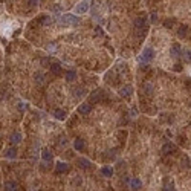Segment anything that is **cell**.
Returning <instances> with one entry per match:
<instances>
[{
	"mask_svg": "<svg viewBox=\"0 0 191 191\" xmlns=\"http://www.w3.org/2000/svg\"><path fill=\"white\" fill-rule=\"evenodd\" d=\"M173 187H174L173 182H170V180L167 179V180H165V185H164V190H173Z\"/></svg>",
	"mask_w": 191,
	"mask_h": 191,
	"instance_id": "d4e9b609",
	"label": "cell"
},
{
	"mask_svg": "<svg viewBox=\"0 0 191 191\" xmlns=\"http://www.w3.org/2000/svg\"><path fill=\"white\" fill-rule=\"evenodd\" d=\"M170 54H171V57H177L180 54V44H173L171 46V49H170Z\"/></svg>",
	"mask_w": 191,
	"mask_h": 191,
	"instance_id": "8fae6325",
	"label": "cell"
},
{
	"mask_svg": "<svg viewBox=\"0 0 191 191\" xmlns=\"http://www.w3.org/2000/svg\"><path fill=\"white\" fill-rule=\"evenodd\" d=\"M66 80H67V81L77 80V72H75V70H67V72H66Z\"/></svg>",
	"mask_w": 191,
	"mask_h": 191,
	"instance_id": "e0dca14e",
	"label": "cell"
},
{
	"mask_svg": "<svg viewBox=\"0 0 191 191\" xmlns=\"http://www.w3.org/2000/svg\"><path fill=\"white\" fill-rule=\"evenodd\" d=\"M173 20H165V22H164V26H165V28H171L173 26Z\"/></svg>",
	"mask_w": 191,
	"mask_h": 191,
	"instance_id": "4316f807",
	"label": "cell"
},
{
	"mask_svg": "<svg viewBox=\"0 0 191 191\" xmlns=\"http://www.w3.org/2000/svg\"><path fill=\"white\" fill-rule=\"evenodd\" d=\"M182 54V58H183V61L185 63H190L191 61V51H188V49H185L183 52H180Z\"/></svg>",
	"mask_w": 191,
	"mask_h": 191,
	"instance_id": "2e32d148",
	"label": "cell"
},
{
	"mask_svg": "<svg viewBox=\"0 0 191 191\" xmlns=\"http://www.w3.org/2000/svg\"><path fill=\"white\" fill-rule=\"evenodd\" d=\"M77 162H78V165H80L81 168H90V161H87V159H84V158L78 159Z\"/></svg>",
	"mask_w": 191,
	"mask_h": 191,
	"instance_id": "4fadbf2b",
	"label": "cell"
},
{
	"mask_svg": "<svg viewBox=\"0 0 191 191\" xmlns=\"http://www.w3.org/2000/svg\"><path fill=\"white\" fill-rule=\"evenodd\" d=\"M138 115V110H136V107H132L130 109V116H136Z\"/></svg>",
	"mask_w": 191,
	"mask_h": 191,
	"instance_id": "f1b7e54d",
	"label": "cell"
},
{
	"mask_svg": "<svg viewBox=\"0 0 191 191\" xmlns=\"http://www.w3.org/2000/svg\"><path fill=\"white\" fill-rule=\"evenodd\" d=\"M187 32H188V26H180V28L177 29V37L183 38V37L187 35Z\"/></svg>",
	"mask_w": 191,
	"mask_h": 191,
	"instance_id": "9a60e30c",
	"label": "cell"
},
{
	"mask_svg": "<svg viewBox=\"0 0 191 191\" xmlns=\"http://www.w3.org/2000/svg\"><path fill=\"white\" fill-rule=\"evenodd\" d=\"M6 156H8V158H16V156H17V150L16 148H9L8 152H6Z\"/></svg>",
	"mask_w": 191,
	"mask_h": 191,
	"instance_id": "603a6c76",
	"label": "cell"
},
{
	"mask_svg": "<svg viewBox=\"0 0 191 191\" xmlns=\"http://www.w3.org/2000/svg\"><path fill=\"white\" fill-rule=\"evenodd\" d=\"M38 0H29V6H35Z\"/></svg>",
	"mask_w": 191,
	"mask_h": 191,
	"instance_id": "f546056e",
	"label": "cell"
},
{
	"mask_svg": "<svg viewBox=\"0 0 191 191\" xmlns=\"http://www.w3.org/2000/svg\"><path fill=\"white\" fill-rule=\"evenodd\" d=\"M174 150H176V145L171 144V142H167V144L162 147V154H170V153H173Z\"/></svg>",
	"mask_w": 191,
	"mask_h": 191,
	"instance_id": "ba28073f",
	"label": "cell"
},
{
	"mask_svg": "<svg viewBox=\"0 0 191 191\" xmlns=\"http://www.w3.org/2000/svg\"><path fill=\"white\" fill-rule=\"evenodd\" d=\"M51 72H52L54 75H60V73H61V64L54 63V64L51 66Z\"/></svg>",
	"mask_w": 191,
	"mask_h": 191,
	"instance_id": "5bb4252c",
	"label": "cell"
},
{
	"mask_svg": "<svg viewBox=\"0 0 191 191\" xmlns=\"http://www.w3.org/2000/svg\"><path fill=\"white\" fill-rule=\"evenodd\" d=\"M42 158H43V161H52V153L49 152V150H43L42 152Z\"/></svg>",
	"mask_w": 191,
	"mask_h": 191,
	"instance_id": "ac0fdd59",
	"label": "cell"
},
{
	"mask_svg": "<svg viewBox=\"0 0 191 191\" xmlns=\"http://www.w3.org/2000/svg\"><path fill=\"white\" fill-rule=\"evenodd\" d=\"M78 112L81 115H87V113H90L92 112V104H89V103H84V104H81L78 107Z\"/></svg>",
	"mask_w": 191,
	"mask_h": 191,
	"instance_id": "52a82bcc",
	"label": "cell"
},
{
	"mask_svg": "<svg viewBox=\"0 0 191 191\" xmlns=\"http://www.w3.org/2000/svg\"><path fill=\"white\" fill-rule=\"evenodd\" d=\"M154 57V51L152 49V47H145L144 52H142V55L139 57V61L141 63H148V61H152Z\"/></svg>",
	"mask_w": 191,
	"mask_h": 191,
	"instance_id": "7a4b0ae2",
	"label": "cell"
},
{
	"mask_svg": "<svg viewBox=\"0 0 191 191\" xmlns=\"http://www.w3.org/2000/svg\"><path fill=\"white\" fill-rule=\"evenodd\" d=\"M54 116H55L57 119H64V118H66V112H64V110H55Z\"/></svg>",
	"mask_w": 191,
	"mask_h": 191,
	"instance_id": "44dd1931",
	"label": "cell"
},
{
	"mask_svg": "<svg viewBox=\"0 0 191 191\" xmlns=\"http://www.w3.org/2000/svg\"><path fill=\"white\" fill-rule=\"evenodd\" d=\"M17 188V183L14 180H8L5 183V190H16Z\"/></svg>",
	"mask_w": 191,
	"mask_h": 191,
	"instance_id": "ffe728a7",
	"label": "cell"
},
{
	"mask_svg": "<svg viewBox=\"0 0 191 191\" xmlns=\"http://www.w3.org/2000/svg\"><path fill=\"white\" fill-rule=\"evenodd\" d=\"M51 22H52V18H51V17H47V16L42 18V23H43V25H51Z\"/></svg>",
	"mask_w": 191,
	"mask_h": 191,
	"instance_id": "484cf974",
	"label": "cell"
},
{
	"mask_svg": "<svg viewBox=\"0 0 191 191\" xmlns=\"http://www.w3.org/2000/svg\"><path fill=\"white\" fill-rule=\"evenodd\" d=\"M135 29H147V18L138 17L135 20Z\"/></svg>",
	"mask_w": 191,
	"mask_h": 191,
	"instance_id": "3957f363",
	"label": "cell"
},
{
	"mask_svg": "<svg viewBox=\"0 0 191 191\" xmlns=\"http://www.w3.org/2000/svg\"><path fill=\"white\" fill-rule=\"evenodd\" d=\"M20 141H22V135H20L18 132H16L14 135L11 136V142H12V144H18Z\"/></svg>",
	"mask_w": 191,
	"mask_h": 191,
	"instance_id": "d6986e66",
	"label": "cell"
},
{
	"mask_svg": "<svg viewBox=\"0 0 191 191\" xmlns=\"http://www.w3.org/2000/svg\"><path fill=\"white\" fill-rule=\"evenodd\" d=\"M144 92L148 93V95L152 93V92H153V84H152V83H145V84H144Z\"/></svg>",
	"mask_w": 191,
	"mask_h": 191,
	"instance_id": "7402d4cb",
	"label": "cell"
},
{
	"mask_svg": "<svg viewBox=\"0 0 191 191\" xmlns=\"http://www.w3.org/2000/svg\"><path fill=\"white\" fill-rule=\"evenodd\" d=\"M35 81H37V84H43L44 83V77L42 73H37L35 75Z\"/></svg>",
	"mask_w": 191,
	"mask_h": 191,
	"instance_id": "cb8c5ba5",
	"label": "cell"
},
{
	"mask_svg": "<svg viewBox=\"0 0 191 191\" xmlns=\"http://www.w3.org/2000/svg\"><path fill=\"white\" fill-rule=\"evenodd\" d=\"M55 171H57V173H67V171H69V165H67V164H64V162H57Z\"/></svg>",
	"mask_w": 191,
	"mask_h": 191,
	"instance_id": "8992f818",
	"label": "cell"
},
{
	"mask_svg": "<svg viewBox=\"0 0 191 191\" xmlns=\"http://www.w3.org/2000/svg\"><path fill=\"white\" fill-rule=\"evenodd\" d=\"M132 93H133V87L132 86H124V87H122L121 89V90H119V95H121V97L122 98H130L132 97Z\"/></svg>",
	"mask_w": 191,
	"mask_h": 191,
	"instance_id": "277c9868",
	"label": "cell"
},
{
	"mask_svg": "<svg viewBox=\"0 0 191 191\" xmlns=\"http://www.w3.org/2000/svg\"><path fill=\"white\" fill-rule=\"evenodd\" d=\"M101 174L106 176V177H110L113 174V168L112 167H103L101 168Z\"/></svg>",
	"mask_w": 191,
	"mask_h": 191,
	"instance_id": "7c38bea8",
	"label": "cell"
},
{
	"mask_svg": "<svg viewBox=\"0 0 191 191\" xmlns=\"http://www.w3.org/2000/svg\"><path fill=\"white\" fill-rule=\"evenodd\" d=\"M46 49L49 51V52H55V44H52V43H51V44H47V46H46Z\"/></svg>",
	"mask_w": 191,
	"mask_h": 191,
	"instance_id": "83f0119b",
	"label": "cell"
},
{
	"mask_svg": "<svg viewBox=\"0 0 191 191\" xmlns=\"http://www.w3.org/2000/svg\"><path fill=\"white\" fill-rule=\"evenodd\" d=\"M57 22L60 26H63V28H66V26H73V25H78L80 23V18L77 16H73V14H63V16H60L57 18Z\"/></svg>",
	"mask_w": 191,
	"mask_h": 191,
	"instance_id": "6da1fadb",
	"label": "cell"
},
{
	"mask_svg": "<svg viewBox=\"0 0 191 191\" xmlns=\"http://www.w3.org/2000/svg\"><path fill=\"white\" fill-rule=\"evenodd\" d=\"M73 148H75V150H78V152H81V150L84 148V141L81 139V138L75 139V141H73Z\"/></svg>",
	"mask_w": 191,
	"mask_h": 191,
	"instance_id": "9c48e42d",
	"label": "cell"
},
{
	"mask_svg": "<svg viewBox=\"0 0 191 191\" xmlns=\"http://www.w3.org/2000/svg\"><path fill=\"white\" fill-rule=\"evenodd\" d=\"M87 9H89V3L87 2H81L80 5L75 6V12H77V14H86Z\"/></svg>",
	"mask_w": 191,
	"mask_h": 191,
	"instance_id": "5b68a950",
	"label": "cell"
},
{
	"mask_svg": "<svg viewBox=\"0 0 191 191\" xmlns=\"http://www.w3.org/2000/svg\"><path fill=\"white\" fill-rule=\"evenodd\" d=\"M130 187H132L133 190H141V188H142V182L138 179V177H135V179L130 180Z\"/></svg>",
	"mask_w": 191,
	"mask_h": 191,
	"instance_id": "30bf717a",
	"label": "cell"
}]
</instances>
